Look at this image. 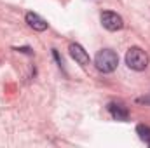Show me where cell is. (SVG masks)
I'll list each match as a JSON object with an SVG mask.
<instances>
[{
	"mask_svg": "<svg viewBox=\"0 0 150 148\" xmlns=\"http://www.w3.org/2000/svg\"><path fill=\"white\" fill-rule=\"evenodd\" d=\"M94 65H96V68L100 72L112 73L113 70L117 68V65H119V56L112 49H101L96 54V58H94Z\"/></svg>",
	"mask_w": 150,
	"mask_h": 148,
	"instance_id": "1",
	"label": "cell"
},
{
	"mask_svg": "<svg viewBox=\"0 0 150 148\" xmlns=\"http://www.w3.org/2000/svg\"><path fill=\"white\" fill-rule=\"evenodd\" d=\"M126 65L134 72H143L149 66V54L140 47H131L126 52Z\"/></svg>",
	"mask_w": 150,
	"mask_h": 148,
	"instance_id": "2",
	"label": "cell"
},
{
	"mask_svg": "<svg viewBox=\"0 0 150 148\" xmlns=\"http://www.w3.org/2000/svg\"><path fill=\"white\" fill-rule=\"evenodd\" d=\"M101 25H103V28H107L108 32H119V30H122V26H124V19L117 14V12H112V11H105V12H101Z\"/></svg>",
	"mask_w": 150,
	"mask_h": 148,
	"instance_id": "3",
	"label": "cell"
},
{
	"mask_svg": "<svg viewBox=\"0 0 150 148\" xmlns=\"http://www.w3.org/2000/svg\"><path fill=\"white\" fill-rule=\"evenodd\" d=\"M70 56L74 58L80 66H87L91 63V58H89L87 51L80 44H70Z\"/></svg>",
	"mask_w": 150,
	"mask_h": 148,
	"instance_id": "4",
	"label": "cell"
},
{
	"mask_svg": "<svg viewBox=\"0 0 150 148\" xmlns=\"http://www.w3.org/2000/svg\"><path fill=\"white\" fill-rule=\"evenodd\" d=\"M107 110H108V113L112 115V118H115V120L126 122V120L129 118V110H127L122 103H115V101H112V103H108Z\"/></svg>",
	"mask_w": 150,
	"mask_h": 148,
	"instance_id": "5",
	"label": "cell"
},
{
	"mask_svg": "<svg viewBox=\"0 0 150 148\" xmlns=\"http://www.w3.org/2000/svg\"><path fill=\"white\" fill-rule=\"evenodd\" d=\"M25 21H26V25L30 26V28H33L35 32H45L47 30V21L44 19V18H40L38 14L35 12H28L26 16H25Z\"/></svg>",
	"mask_w": 150,
	"mask_h": 148,
	"instance_id": "6",
	"label": "cell"
},
{
	"mask_svg": "<svg viewBox=\"0 0 150 148\" xmlns=\"http://www.w3.org/2000/svg\"><path fill=\"white\" fill-rule=\"evenodd\" d=\"M136 132H138L140 140H142L145 145H149V147H150V127H149V125H145V124H140V125L136 127Z\"/></svg>",
	"mask_w": 150,
	"mask_h": 148,
	"instance_id": "7",
	"label": "cell"
},
{
	"mask_svg": "<svg viewBox=\"0 0 150 148\" xmlns=\"http://www.w3.org/2000/svg\"><path fill=\"white\" fill-rule=\"evenodd\" d=\"M136 101H138V103H145V105H150V94H149V96H143V98H138Z\"/></svg>",
	"mask_w": 150,
	"mask_h": 148,
	"instance_id": "8",
	"label": "cell"
}]
</instances>
